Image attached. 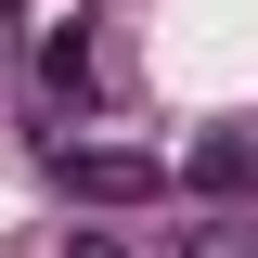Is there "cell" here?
<instances>
[{"label": "cell", "instance_id": "1", "mask_svg": "<svg viewBox=\"0 0 258 258\" xmlns=\"http://www.w3.org/2000/svg\"><path fill=\"white\" fill-rule=\"evenodd\" d=\"M52 181L78 194V207H168V194H181V168L129 155V142H52Z\"/></svg>", "mask_w": 258, "mask_h": 258}, {"label": "cell", "instance_id": "4", "mask_svg": "<svg viewBox=\"0 0 258 258\" xmlns=\"http://www.w3.org/2000/svg\"><path fill=\"white\" fill-rule=\"evenodd\" d=\"M168 258H258V220H194L168 232Z\"/></svg>", "mask_w": 258, "mask_h": 258}, {"label": "cell", "instance_id": "3", "mask_svg": "<svg viewBox=\"0 0 258 258\" xmlns=\"http://www.w3.org/2000/svg\"><path fill=\"white\" fill-rule=\"evenodd\" d=\"M39 91H52V103H91V91H103V52H91V26H78V13L39 39Z\"/></svg>", "mask_w": 258, "mask_h": 258}, {"label": "cell", "instance_id": "5", "mask_svg": "<svg viewBox=\"0 0 258 258\" xmlns=\"http://www.w3.org/2000/svg\"><path fill=\"white\" fill-rule=\"evenodd\" d=\"M64 258H116V232H78V245H64Z\"/></svg>", "mask_w": 258, "mask_h": 258}, {"label": "cell", "instance_id": "2", "mask_svg": "<svg viewBox=\"0 0 258 258\" xmlns=\"http://www.w3.org/2000/svg\"><path fill=\"white\" fill-rule=\"evenodd\" d=\"M181 194H207V207H245L258 194V129H207L181 155Z\"/></svg>", "mask_w": 258, "mask_h": 258}, {"label": "cell", "instance_id": "6", "mask_svg": "<svg viewBox=\"0 0 258 258\" xmlns=\"http://www.w3.org/2000/svg\"><path fill=\"white\" fill-rule=\"evenodd\" d=\"M0 39H13V0H0Z\"/></svg>", "mask_w": 258, "mask_h": 258}]
</instances>
